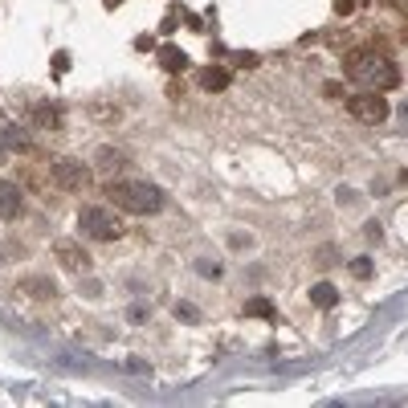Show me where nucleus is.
<instances>
[{
	"mask_svg": "<svg viewBox=\"0 0 408 408\" xmlns=\"http://www.w3.org/2000/svg\"><path fill=\"white\" fill-rule=\"evenodd\" d=\"M343 70L363 90H380L384 94V90H396L400 86V66L392 57H384V53H376V49H351L343 57Z\"/></svg>",
	"mask_w": 408,
	"mask_h": 408,
	"instance_id": "1",
	"label": "nucleus"
},
{
	"mask_svg": "<svg viewBox=\"0 0 408 408\" xmlns=\"http://www.w3.org/2000/svg\"><path fill=\"white\" fill-rule=\"evenodd\" d=\"M106 196L131 216H155V213H164V204H168L164 188L151 184V180H119V184L106 188Z\"/></svg>",
	"mask_w": 408,
	"mask_h": 408,
	"instance_id": "2",
	"label": "nucleus"
},
{
	"mask_svg": "<svg viewBox=\"0 0 408 408\" xmlns=\"http://www.w3.org/2000/svg\"><path fill=\"white\" fill-rule=\"evenodd\" d=\"M347 115L356 122H367V127H380V122H388V98L380 94V90H360V94L347 98Z\"/></svg>",
	"mask_w": 408,
	"mask_h": 408,
	"instance_id": "3",
	"label": "nucleus"
},
{
	"mask_svg": "<svg viewBox=\"0 0 408 408\" xmlns=\"http://www.w3.org/2000/svg\"><path fill=\"white\" fill-rule=\"evenodd\" d=\"M78 225H82V233H86V237H94V241H119L122 237V220L115 213H106V209H98V204L82 209Z\"/></svg>",
	"mask_w": 408,
	"mask_h": 408,
	"instance_id": "4",
	"label": "nucleus"
},
{
	"mask_svg": "<svg viewBox=\"0 0 408 408\" xmlns=\"http://www.w3.org/2000/svg\"><path fill=\"white\" fill-rule=\"evenodd\" d=\"M49 180H53L62 192H82V188L90 184V171L82 168V164H73V160H57V164L49 168Z\"/></svg>",
	"mask_w": 408,
	"mask_h": 408,
	"instance_id": "5",
	"label": "nucleus"
},
{
	"mask_svg": "<svg viewBox=\"0 0 408 408\" xmlns=\"http://www.w3.org/2000/svg\"><path fill=\"white\" fill-rule=\"evenodd\" d=\"M24 213V192L13 180H0V220H17Z\"/></svg>",
	"mask_w": 408,
	"mask_h": 408,
	"instance_id": "6",
	"label": "nucleus"
},
{
	"mask_svg": "<svg viewBox=\"0 0 408 408\" xmlns=\"http://www.w3.org/2000/svg\"><path fill=\"white\" fill-rule=\"evenodd\" d=\"M57 262L73 269V274H82V269H90V253L82 249V245H70V241H57Z\"/></svg>",
	"mask_w": 408,
	"mask_h": 408,
	"instance_id": "7",
	"label": "nucleus"
},
{
	"mask_svg": "<svg viewBox=\"0 0 408 408\" xmlns=\"http://www.w3.org/2000/svg\"><path fill=\"white\" fill-rule=\"evenodd\" d=\"M229 70H220V66H204V70L196 73V86L204 90V94H220V90H229Z\"/></svg>",
	"mask_w": 408,
	"mask_h": 408,
	"instance_id": "8",
	"label": "nucleus"
},
{
	"mask_svg": "<svg viewBox=\"0 0 408 408\" xmlns=\"http://www.w3.org/2000/svg\"><path fill=\"white\" fill-rule=\"evenodd\" d=\"M94 168H98V176H115V171L127 168V160H122V151H115V147H98Z\"/></svg>",
	"mask_w": 408,
	"mask_h": 408,
	"instance_id": "9",
	"label": "nucleus"
},
{
	"mask_svg": "<svg viewBox=\"0 0 408 408\" xmlns=\"http://www.w3.org/2000/svg\"><path fill=\"white\" fill-rule=\"evenodd\" d=\"M0 143L8 147V151H24V147H29V135H24L13 119H0Z\"/></svg>",
	"mask_w": 408,
	"mask_h": 408,
	"instance_id": "10",
	"label": "nucleus"
},
{
	"mask_svg": "<svg viewBox=\"0 0 408 408\" xmlns=\"http://www.w3.org/2000/svg\"><path fill=\"white\" fill-rule=\"evenodd\" d=\"M33 122H37V127H49V131H57V127H62V106H53V102H37V106H33Z\"/></svg>",
	"mask_w": 408,
	"mask_h": 408,
	"instance_id": "11",
	"label": "nucleus"
},
{
	"mask_svg": "<svg viewBox=\"0 0 408 408\" xmlns=\"http://www.w3.org/2000/svg\"><path fill=\"white\" fill-rule=\"evenodd\" d=\"M311 302L318 307V311H331L339 302V290H335V282H318V286H311Z\"/></svg>",
	"mask_w": 408,
	"mask_h": 408,
	"instance_id": "12",
	"label": "nucleus"
},
{
	"mask_svg": "<svg viewBox=\"0 0 408 408\" xmlns=\"http://www.w3.org/2000/svg\"><path fill=\"white\" fill-rule=\"evenodd\" d=\"M160 66L171 73H180V70H188V53H180L176 45H164L160 49Z\"/></svg>",
	"mask_w": 408,
	"mask_h": 408,
	"instance_id": "13",
	"label": "nucleus"
},
{
	"mask_svg": "<svg viewBox=\"0 0 408 408\" xmlns=\"http://www.w3.org/2000/svg\"><path fill=\"white\" fill-rule=\"evenodd\" d=\"M24 286H29V294H33V298H53V294H57L53 278H29Z\"/></svg>",
	"mask_w": 408,
	"mask_h": 408,
	"instance_id": "14",
	"label": "nucleus"
},
{
	"mask_svg": "<svg viewBox=\"0 0 408 408\" xmlns=\"http://www.w3.org/2000/svg\"><path fill=\"white\" fill-rule=\"evenodd\" d=\"M245 314H249V318H274V302H269V298H249V302H245Z\"/></svg>",
	"mask_w": 408,
	"mask_h": 408,
	"instance_id": "15",
	"label": "nucleus"
},
{
	"mask_svg": "<svg viewBox=\"0 0 408 408\" xmlns=\"http://www.w3.org/2000/svg\"><path fill=\"white\" fill-rule=\"evenodd\" d=\"M351 274H356V278H372V258H356V262H351Z\"/></svg>",
	"mask_w": 408,
	"mask_h": 408,
	"instance_id": "16",
	"label": "nucleus"
},
{
	"mask_svg": "<svg viewBox=\"0 0 408 408\" xmlns=\"http://www.w3.org/2000/svg\"><path fill=\"white\" fill-rule=\"evenodd\" d=\"M176 314H180L184 323H200V311H196L192 302H180V307H176Z\"/></svg>",
	"mask_w": 408,
	"mask_h": 408,
	"instance_id": "17",
	"label": "nucleus"
},
{
	"mask_svg": "<svg viewBox=\"0 0 408 408\" xmlns=\"http://www.w3.org/2000/svg\"><path fill=\"white\" fill-rule=\"evenodd\" d=\"M196 274H204V278H220V265H216V262H204V258H200V262H196Z\"/></svg>",
	"mask_w": 408,
	"mask_h": 408,
	"instance_id": "18",
	"label": "nucleus"
},
{
	"mask_svg": "<svg viewBox=\"0 0 408 408\" xmlns=\"http://www.w3.org/2000/svg\"><path fill=\"white\" fill-rule=\"evenodd\" d=\"M229 245H233V249H249L253 237H249V233H229Z\"/></svg>",
	"mask_w": 408,
	"mask_h": 408,
	"instance_id": "19",
	"label": "nucleus"
},
{
	"mask_svg": "<svg viewBox=\"0 0 408 408\" xmlns=\"http://www.w3.org/2000/svg\"><path fill=\"white\" fill-rule=\"evenodd\" d=\"M127 323H135V327L147 323V307H131V311H127Z\"/></svg>",
	"mask_w": 408,
	"mask_h": 408,
	"instance_id": "20",
	"label": "nucleus"
},
{
	"mask_svg": "<svg viewBox=\"0 0 408 408\" xmlns=\"http://www.w3.org/2000/svg\"><path fill=\"white\" fill-rule=\"evenodd\" d=\"M66 66H70V53H57L53 57V73H66Z\"/></svg>",
	"mask_w": 408,
	"mask_h": 408,
	"instance_id": "21",
	"label": "nucleus"
},
{
	"mask_svg": "<svg viewBox=\"0 0 408 408\" xmlns=\"http://www.w3.org/2000/svg\"><path fill=\"white\" fill-rule=\"evenodd\" d=\"M351 8H356V0H335V13H339V17H347Z\"/></svg>",
	"mask_w": 408,
	"mask_h": 408,
	"instance_id": "22",
	"label": "nucleus"
},
{
	"mask_svg": "<svg viewBox=\"0 0 408 408\" xmlns=\"http://www.w3.org/2000/svg\"><path fill=\"white\" fill-rule=\"evenodd\" d=\"M323 94H327V98H339V94H343V86H339V82H327V86H323Z\"/></svg>",
	"mask_w": 408,
	"mask_h": 408,
	"instance_id": "23",
	"label": "nucleus"
},
{
	"mask_svg": "<svg viewBox=\"0 0 408 408\" xmlns=\"http://www.w3.org/2000/svg\"><path fill=\"white\" fill-rule=\"evenodd\" d=\"M396 13H400V17H408V0H396Z\"/></svg>",
	"mask_w": 408,
	"mask_h": 408,
	"instance_id": "24",
	"label": "nucleus"
},
{
	"mask_svg": "<svg viewBox=\"0 0 408 408\" xmlns=\"http://www.w3.org/2000/svg\"><path fill=\"white\" fill-rule=\"evenodd\" d=\"M102 4H106V8H119L122 0H102Z\"/></svg>",
	"mask_w": 408,
	"mask_h": 408,
	"instance_id": "25",
	"label": "nucleus"
},
{
	"mask_svg": "<svg viewBox=\"0 0 408 408\" xmlns=\"http://www.w3.org/2000/svg\"><path fill=\"white\" fill-rule=\"evenodd\" d=\"M4 155H8V147H4V143H0V160H4Z\"/></svg>",
	"mask_w": 408,
	"mask_h": 408,
	"instance_id": "26",
	"label": "nucleus"
},
{
	"mask_svg": "<svg viewBox=\"0 0 408 408\" xmlns=\"http://www.w3.org/2000/svg\"><path fill=\"white\" fill-rule=\"evenodd\" d=\"M405 180H408V171H405Z\"/></svg>",
	"mask_w": 408,
	"mask_h": 408,
	"instance_id": "27",
	"label": "nucleus"
}]
</instances>
